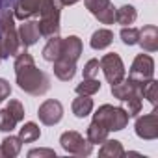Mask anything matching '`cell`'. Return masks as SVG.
Returning a JSON list of instances; mask_svg holds the SVG:
<instances>
[{
  "label": "cell",
  "instance_id": "cell-17",
  "mask_svg": "<svg viewBox=\"0 0 158 158\" xmlns=\"http://www.w3.org/2000/svg\"><path fill=\"white\" fill-rule=\"evenodd\" d=\"M114 41V32L108 30V28H101L97 32H93L91 39H89V45L93 50H104L106 47H110Z\"/></svg>",
  "mask_w": 158,
  "mask_h": 158
},
{
  "label": "cell",
  "instance_id": "cell-34",
  "mask_svg": "<svg viewBox=\"0 0 158 158\" xmlns=\"http://www.w3.org/2000/svg\"><path fill=\"white\" fill-rule=\"evenodd\" d=\"M78 0H61V4L63 6H73V4H76Z\"/></svg>",
  "mask_w": 158,
  "mask_h": 158
},
{
  "label": "cell",
  "instance_id": "cell-28",
  "mask_svg": "<svg viewBox=\"0 0 158 158\" xmlns=\"http://www.w3.org/2000/svg\"><path fill=\"white\" fill-rule=\"evenodd\" d=\"M119 35H121V41H123L125 45L132 47V45H138V35H139V30H138V28H134V26H123Z\"/></svg>",
  "mask_w": 158,
  "mask_h": 158
},
{
  "label": "cell",
  "instance_id": "cell-7",
  "mask_svg": "<svg viewBox=\"0 0 158 158\" xmlns=\"http://www.w3.org/2000/svg\"><path fill=\"white\" fill-rule=\"evenodd\" d=\"M99 63H101V69L110 84H117L119 80L125 78V63L119 54H115V52L104 54Z\"/></svg>",
  "mask_w": 158,
  "mask_h": 158
},
{
  "label": "cell",
  "instance_id": "cell-26",
  "mask_svg": "<svg viewBox=\"0 0 158 158\" xmlns=\"http://www.w3.org/2000/svg\"><path fill=\"white\" fill-rule=\"evenodd\" d=\"M17 123H19V119L8 108L0 110V130H2V132H11L17 127Z\"/></svg>",
  "mask_w": 158,
  "mask_h": 158
},
{
  "label": "cell",
  "instance_id": "cell-4",
  "mask_svg": "<svg viewBox=\"0 0 158 158\" xmlns=\"http://www.w3.org/2000/svg\"><path fill=\"white\" fill-rule=\"evenodd\" d=\"M93 119L99 121L108 128V132H119L128 125V114L121 106H112V104H102L99 110L93 114Z\"/></svg>",
  "mask_w": 158,
  "mask_h": 158
},
{
  "label": "cell",
  "instance_id": "cell-36",
  "mask_svg": "<svg viewBox=\"0 0 158 158\" xmlns=\"http://www.w3.org/2000/svg\"><path fill=\"white\" fill-rule=\"evenodd\" d=\"M0 156H2V151H0Z\"/></svg>",
  "mask_w": 158,
  "mask_h": 158
},
{
  "label": "cell",
  "instance_id": "cell-21",
  "mask_svg": "<svg viewBox=\"0 0 158 158\" xmlns=\"http://www.w3.org/2000/svg\"><path fill=\"white\" fill-rule=\"evenodd\" d=\"M136 17H138L136 8H134V6H130V4H125V6H121V8H117V10H115L114 21H115L117 24H121V26H130V24H134Z\"/></svg>",
  "mask_w": 158,
  "mask_h": 158
},
{
  "label": "cell",
  "instance_id": "cell-25",
  "mask_svg": "<svg viewBox=\"0 0 158 158\" xmlns=\"http://www.w3.org/2000/svg\"><path fill=\"white\" fill-rule=\"evenodd\" d=\"M123 102H125V112L128 114V117H136L141 112V95L139 93H134V95L127 97Z\"/></svg>",
  "mask_w": 158,
  "mask_h": 158
},
{
  "label": "cell",
  "instance_id": "cell-22",
  "mask_svg": "<svg viewBox=\"0 0 158 158\" xmlns=\"http://www.w3.org/2000/svg\"><path fill=\"white\" fill-rule=\"evenodd\" d=\"M60 52H61V37L60 35H54V37H48V43L43 47V60L47 61H54L60 58Z\"/></svg>",
  "mask_w": 158,
  "mask_h": 158
},
{
  "label": "cell",
  "instance_id": "cell-29",
  "mask_svg": "<svg viewBox=\"0 0 158 158\" xmlns=\"http://www.w3.org/2000/svg\"><path fill=\"white\" fill-rule=\"evenodd\" d=\"M99 69H101L99 60H97V58H91V60L84 65V78H97Z\"/></svg>",
  "mask_w": 158,
  "mask_h": 158
},
{
  "label": "cell",
  "instance_id": "cell-3",
  "mask_svg": "<svg viewBox=\"0 0 158 158\" xmlns=\"http://www.w3.org/2000/svg\"><path fill=\"white\" fill-rule=\"evenodd\" d=\"M61 0H43L39 10V34L41 37H54L60 34V17H61Z\"/></svg>",
  "mask_w": 158,
  "mask_h": 158
},
{
  "label": "cell",
  "instance_id": "cell-35",
  "mask_svg": "<svg viewBox=\"0 0 158 158\" xmlns=\"http://www.w3.org/2000/svg\"><path fill=\"white\" fill-rule=\"evenodd\" d=\"M4 60V56H2V47H0V61H2Z\"/></svg>",
  "mask_w": 158,
  "mask_h": 158
},
{
  "label": "cell",
  "instance_id": "cell-15",
  "mask_svg": "<svg viewBox=\"0 0 158 158\" xmlns=\"http://www.w3.org/2000/svg\"><path fill=\"white\" fill-rule=\"evenodd\" d=\"M52 63H54V74H56V78H60L61 82H69V80L74 78V74H76V63L74 61L58 58Z\"/></svg>",
  "mask_w": 158,
  "mask_h": 158
},
{
  "label": "cell",
  "instance_id": "cell-30",
  "mask_svg": "<svg viewBox=\"0 0 158 158\" xmlns=\"http://www.w3.org/2000/svg\"><path fill=\"white\" fill-rule=\"evenodd\" d=\"M6 108H8V110H10V112L19 119V121H23V119H24V106H23V102H21V101L11 99V101H10V104H8Z\"/></svg>",
  "mask_w": 158,
  "mask_h": 158
},
{
  "label": "cell",
  "instance_id": "cell-19",
  "mask_svg": "<svg viewBox=\"0 0 158 158\" xmlns=\"http://www.w3.org/2000/svg\"><path fill=\"white\" fill-rule=\"evenodd\" d=\"M108 134H110L108 128H106L104 125H101L99 121L93 119V121L89 123V127H88V132H86L88 138H86V139H88L91 145H99V143H102V141L108 138Z\"/></svg>",
  "mask_w": 158,
  "mask_h": 158
},
{
  "label": "cell",
  "instance_id": "cell-8",
  "mask_svg": "<svg viewBox=\"0 0 158 158\" xmlns=\"http://www.w3.org/2000/svg\"><path fill=\"white\" fill-rule=\"evenodd\" d=\"M86 8L89 10V13L102 24H114V15H115V8L110 0H84Z\"/></svg>",
  "mask_w": 158,
  "mask_h": 158
},
{
  "label": "cell",
  "instance_id": "cell-18",
  "mask_svg": "<svg viewBox=\"0 0 158 158\" xmlns=\"http://www.w3.org/2000/svg\"><path fill=\"white\" fill-rule=\"evenodd\" d=\"M23 149V139L19 136H6L0 143V151H2L4 158H15Z\"/></svg>",
  "mask_w": 158,
  "mask_h": 158
},
{
  "label": "cell",
  "instance_id": "cell-16",
  "mask_svg": "<svg viewBox=\"0 0 158 158\" xmlns=\"http://www.w3.org/2000/svg\"><path fill=\"white\" fill-rule=\"evenodd\" d=\"M125 154H127V152H125L121 141H117V139H108V138H106V139L101 143L99 156H102V158H121V156H125Z\"/></svg>",
  "mask_w": 158,
  "mask_h": 158
},
{
  "label": "cell",
  "instance_id": "cell-2",
  "mask_svg": "<svg viewBox=\"0 0 158 158\" xmlns=\"http://www.w3.org/2000/svg\"><path fill=\"white\" fill-rule=\"evenodd\" d=\"M0 47H2V56H17L24 47L19 41V34L15 28V15L13 10H4L0 13Z\"/></svg>",
  "mask_w": 158,
  "mask_h": 158
},
{
  "label": "cell",
  "instance_id": "cell-12",
  "mask_svg": "<svg viewBox=\"0 0 158 158\" xmlns=\"http://www.w3.org/2000/svg\"><path fill=\"white\" fill-rule=\"evenodd\" d=\"M17 34H19V41H21V45H23L24 48L35 45V43L39 41V37H41L37 21H28V19L23 21V24H21L19 30H17Z\"/></svg>",
  "mask_w": 158,
  "mask_h": 158
},
{
  "label": "cell",
  "instance_id": "cell-6",
  "mask_svg": "<svg viewBox=\"0 0 158 158\" xmlns=\"http://www.w3.org/2000/svg\"><path fill=\"white\" fill-rule=\"evenodd\" d=\"M152 76H154V60L149 54H143V52L138 54L132 61L128 78H132L138 84H147Z\"/></svg>",
  "mask_w": 158,
  "mask_h": 158
},
{
  "label": "cell",
  "instance_id": "cell-9",
  "mask_svg": "<svg viewBox=\"0 0 158 158\" xmlns=\"http://www.w3.org/2000/svg\"><path fill=\"white\" fill-rule=\"evenodd\" d=\"M134 128H136L138 138H141V139H156L158 138V114H156V110L138 117Z\"/></svg>",
  "mask_w": 158,
  "mask_h": 158
},
{
  "label": "cell",
  "instance_id": "cell-11",
  "mask_svg": "<svg viewBox=\"0 0 158 158\" xmlns=\"http://www.w3.org/2000/svg\"><path fill=\"white\" fill-rule=\"evenodd\" d=\"M82 39L78 35H69V37H61V52L60 58L69 60V61H78V58L82 56Z\"/></svg>",
  "mask_w": 158,
  "mask_h": 158
},
{
  "label": "cell",
  "instance_id": "cell-27",
  "mask_svg": "<svg viewBox=\"0 0 158 158\" xmlns=\"http://www.w3.org/2000/svg\"><path fill=\"white\" fill-rule=\"evenodd\" d=\"M141 99H147L152 106H156V102H158V84H156V80H151L141 88Z\"/></svg>",
  "mask_w": 158,
  "mask_h": 158
},
{
  "label": "cell",
  "instance_id": "cell-24",
  "mask_svg": "<svg viewBox=\"0 0 158 158\" xmlns=\"http://www.w3.org/2000/svg\"><path fill=\"white\" fill-rule=\"evenodd\" d=\"M74 91L78 95H95L97 91H101V82L97 78H84V80L74 88Z\"/></svg>",
  "mask_w": 158,
  "mask_h": 158
},
{
  "label": "cell",
  "instance_id": "cell-32",
  "mask_svg": "<svg viewBox=\"0 0 158 158\" xmlns=\"http://www.w3.org/2000/svg\"><path fill=\"white\" fill-rule=\"evenodd\" d=\"M28 156H30V158H34V156H47V158H56V152H54L52 149H32V151L28 152Z\"/></svg>",
  "mask_w": 158,
  "mask_h": 158
},
{
  "label": "cell",
  "instance_id": "cell-23",
  "mask_svg": "<svg viewBox=\"0 0 158 158\" xmlns=\"http://www.w3.org/2000/svg\"><path fill=\"white\" fill-rule=\"evenodd\" d=\"M41 136V128L34 123V121H28L23 125V128L19 130V138L23 139V143H32L35 139H39Z\"/></svg>",
  "mask_w": 158,
  "mask_h": 158
},
{
  "label": "cell",
  "instance_id": "cell-14",
  "mask_svg": "<svg viewBox=\"0 0 158 158\" xmlns=\"http://www.w3.org/2000/svg\"><path fill=\"white\" fill-rule=\"evenodd\" d=\"M138 45L145 52H156L158 50V28L154 24H147L139 30Z\"/></svg>",
  "mask_w": 158,
  "mask_h": 158
},
{
  "label": "cell",
  "instance_id": "cell-20",
  "mask_svg": "<svg viewBox=\"0 0 158 158\" xmlns=\"http://www.w3.org/2000/svg\"><path fill=\"white\" fill-rule=\"evenodd\" d=\"M73 114L78 117V119H84L86 115L91 114L93 110V99H89V95H78L74 101H73Z\"/></svg>",
  "mask_w": 158,
  "mask_h": 158
},
{
  "label": "cell",
  "instance_id": "cell-13",
  "mask_svg": "<svg viewBox=\"0 0 158 158\" xmlns=\"http://www.w3.org/2000/svg\"><path fill=\"white\" fill-rule=\"evenodd\" d=\"M145 84H138V82L132 80V78H123V80H119L117 84H112V95H114V99H119L123 102L127 97H130L134 93L141 95V88Z\"/></svg>",
  "mask_w": 158,
  "mask_h": 158
},
{
  "label": "cell",
  "instance_id": "cell-5",
  "mask_svg": "<svg viewBox=\"0 0 158 158\" xmlns=\"http://www.w3.org/2000/svg\"><path fill=\"white\" fill-rule=\"evenodd\" d=\"M60 145L65 152L76 154V156H89L93 152V145L84 139V136L76 130H67L60 136Z\"/></svg>",
  "mask_w": 158,
  "mask_h": 158
},
{
  "label": "cell",
  "instance_id": "cell-33",
  "mask_svg": "<svg viewBox=\"0 0 158 158\" xmlns=\"http://www.w3.org/2000/svg\"><path fill=\"white\" fill-rule=\"evenodd\" d=\"M13 4V0H0V13H2L4 10H10Z\"/></svg>",
  "mask_w": 158,
  "mask_h": 158
},
{
  "label": "cell",
  "instance_id": "cell-10",
  "mask_svg": "<svg viewBox=\"0 0 158 158\" xmlns=\"http://www.w3.org/2000/svg\"><path fill=\"white\" fill-rule=\"evenodd\" d=\"M37 115H39V121H41L43 125L54 127V125H58V123L61 121V117H63V106H61L60 101L48 99V101H45V102L39 106Z\"/></svg>",
  "mask_w": 158,
  "mask_h": 158
},
{
  "label": "cell",
  "instance_id": "cell-1",
  "mask_svg": "<svg viewBox=\"0 0 158 158\" xmlns=\"http://www.w3.org/2000/svg\"><path fill=\"white\" fill-rule=\"evenodd\" d=\"M15 80L17 86L34 97H41L50 89V78L47 73H43L41 69H37L34 58L30 52H26V48H23L17 56H15Z\"/></svg>",
  "mask_w": 158,
  "mask_h": 158
},
{
  "label": "cell",
  "instance_id": "cell-31",
  "mask_svg": "<svg viewBox=\"0 0 158 158\" xmlns=\"http://www.w3.org/2000/svg\"><path fill=\"white\" fill-rule=\"evenodd\" d=\"M11 95V86L6 78H0V104H2L8 97Z\"/></svg>",
  "mask_w": 158,
  "mask_h": 158
}]
</instances>
